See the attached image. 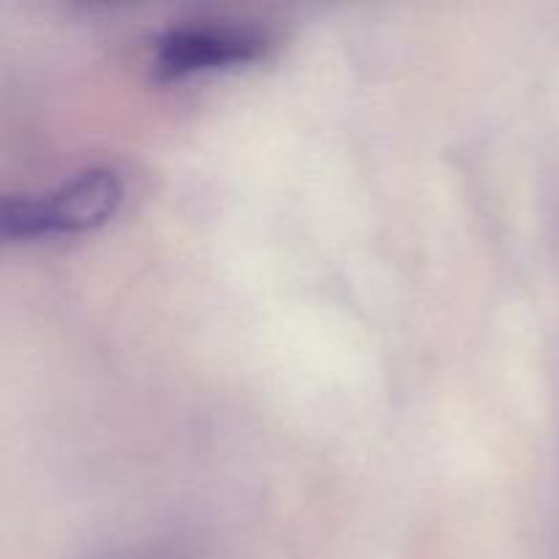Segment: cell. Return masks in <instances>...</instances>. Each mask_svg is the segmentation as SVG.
<instances>
[{"label":"cell","mask_w":559,"mask_h":559,"mask_svg":"<svg viewBox=\"0 0 559 559\" xmlns=\"http://www.w3.org/2000/svg\"><path fill=\"white\" fill-rule=\"evenodd\" d=\"M265 33L235 22H194L164 33L156 44V71L169 80L229 69L262 58Z\"/></svg>","instance_id":"cell-2"},{"label":"cell","mask_w":559,"mask_h":559,"mask_svg":"<svg viewBox=\"0 0 559 559\" xmlns=\"http://www.w3.org/2000/svg\"><path fill=\"white\" fill-rule=\"evenodd\" d=\"M123 202V180L109 167H87L44 194L5 197L0 233L5 240L80 235L102 227Z\"/></svg>","instance_id":"cell-1"}]
</instances>
